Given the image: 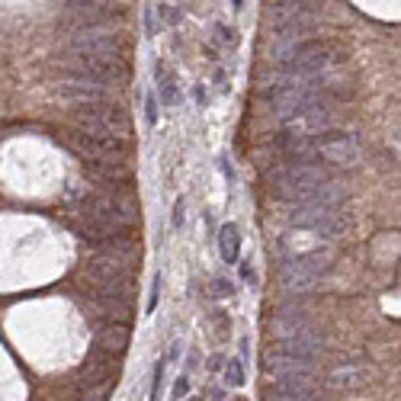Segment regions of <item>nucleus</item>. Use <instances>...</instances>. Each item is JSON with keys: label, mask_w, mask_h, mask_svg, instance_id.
I'll list each match as a JSON object with an SVG mask.
<instances>
[{"label": "nucleus", "mask_w": 401, "mask_h": 401, "mask_svg": "<svg viewBox=\"0 0 401 401\" xmlns=\"http://www.w3.org/2000/svg\"><path fill=\"white\" fill-rule=\"evenodd\" d=\"M74 125L77 132L90 138H122L129 132V119L119 106L113 103H90V106H77L74 109Z\"/></svg>", "instance_id": "f257e3e1"}, {"label": "nucleus", "mask_w": 401, "mask_h": 401, "mask_svg": "<svg viewBox=\"0 0 401 401\" xmlns=\"http://www.w3.org/2000/svg\"><path fill=\"white\" fill-rule=\"evenodd\" d=\"M331 270V250L327 247H314V250H305L299 254V257H292L286 266H283V289L286 292H311L314 286L321 283V276Z\"/></svg>", "instance_id": "f03ea898"}, {"label": "nucleus", "mask_w": 401, "mask_h": 401, "mask_svg": "<svg viewBox=\"0 0 401 401\" xmlns=\"http://www.w3.org/2000/svg\"><path fill=\"white\" fill-rule=\"evenodd\" d=\"M289 225L299 231H311L321 238H334L347 228V218L337 205H292L289 209Z\"/></svg>", "instance_id": "7ed1b4c3"}, {"label": "nucleus", "mask_w": 401, "mask_h": 401, "mask_svg": "<svg viewBox=\"0 0 401 401\" xmlns=\"http://www.w3.org/2000/svg\"><path fill=\"white\" fill-rule=\"evenodd\" d=\"M263 372L276 375V379H299V375H311L314 363L311 360H299L292 353H283L279 347L266 350L263 353Z\"/></svg>", "instance_id": "20e7f679"}, {"label": "nucleus", "mask_w": 401, "mask_h": 401, "mask_svg": "<svg viewBox=\"0 0 401 401\" xmlns=\"http://www.w3.org/2000/svg\"><path fill=\"white\" fill-rule=\"evenodd\" d=\"M318 398L311 375H299V379H276L263 392V401H311Z\"/></svg>", "instance_id": "39448f33"}, {"label": "nucleus", "mask_w": 401, "mask_h": 401, "mask_svg": "<svg viewBox=\"0 0 401 401\" xmlns=\"http://www.w3.org/2000/svg\"><path fill=\"white\" fill-rule=\"evenodd\" d=\"M283 353H292V356H299V360H318L324 350H327V340H324V334H318V331H302V334H296V337H286V340H279L276 344Z\"/></svg>", "instance_id": "423d86ee"}, {"label": "nucleus", "mask_w": 401, "mask_h": 401, "mask_svg": "<svg viewBox=\"0 0 401 401\" xmlns=\"http://www.w3.org/2000/svg\"><path fill=\"white\" fill-rule=\"evenodd\" d=\"M311 311L302 308V305H283L276 314H273V334L276 337H296L302 331H311Z\"/></svg>", "instance_id": "0eeeda50"}, {"label": "nucleus", "mask_w": 401, "mask_h": 401, "mask_svg": "<svg viewBox=\"0 0 401 401\" xmlns=\"http://www.w3.org/2000/svg\"><path fill=\"white\" fill-rule=\"evenodd\" d=\"M372 379V372L366 366H337L331 369V375H327V385L337 388V392H360V388H366Z\"/></svg>", "instance_id": "6e6552de"}, {"label": "nucleus", "mask_w": 401, "mask_h": 401, "mask_svg": "<svg viewBox=\"0 0 401 401\" xmlns=\"http://www.w3.org/2000/svg\"><path fill=\"white\" fill-rule=\"evenodd\" d=\"M61 100H74L77 106H90V103H109V90L103 87H93V83H80V80H68V83H58L55 90Z\"/></svg>", "instance_id": "1a4fd4ad"}, {"label": "nucleus", "mask_w": 401, "mask_h": 401, "mask_svg": "<svg viewBox=\"0 0 401 401\" xmlns=\"http://www.w3.org/2000/svg\"><path fill=\"white\" fill-rule=\"evenodd\" d=\"M129 347V324H113L106 321L96 327V350H103V353H122Z\"/></svg>", "instance_id": "9d476101"}, {"label": "nucleus", "mask_w": 401, "mask_h": 401, "mask_svg": "<svg viewBox=\"0 0 401 401\" xmlns=\"http://www.w3.org/2000/svg\"><path fill=\"white\" fill-rule=\"evenodd\" d=\"M113 375H116V360L109 356V353H103V350H93V356L87 360L80 379L87 382V385H103V382L113 379Z\"/></svg>", "instance_id": "9b49d317"}, {"label": "nucleus", "mask_w": 401, "mask_h": 401, "mask_svg": "<svg viewBox=\"0 0 401 401\" xmlns=\"http://www.w3.org/2000/svg\"><path fill=\"white\" fill-rule=\"evenodd\" d=\"M93 305H96V311H100L106 321H113V324H129V314H132L129 299H116V296H96V299H93Z\"/></svg>", "instance_id": "f8f14e48"}, {"label": "nucleus", "mask_w": 401, "mask_h": 401, "mask_svg": "<svg viewBox=\"0 0 401 401\" xmlns=\"http://www.w3.org/2000/svg\"><path fill=\"white\" fill-rule=\"evenodd\" d=\"M218 250H222V260L225 263H238V254H241V231H238V225H222L218 228Z\"/></svg>", "instance_id": "ddd939ff"}, {"label": "nucleus", "mask_w": 401, "mask_h": 401, "mask_svg": "<svg viewBox=\"0 0 401 401\" xmlns=\"http://www.w3.org/2000/svg\"><path fill=\"white\" fill-rule=\"evenodd\" d=\"M318 4H270V13L276 23H286V19H308L314 13Z\"/></svg>", "instance_id": "4468645a"}, {"label": "nucleus", "mask_w": 401, "mask_h": 401, "mask_svg": "<svg viewBox=\"0 0 401 401\" xmlns=\"http://www.w3.org/2000/svg\"><path fill=\"white\" fill-rule=\"evenodd\" d=\"M308 26L311 23L308 19H286V23H276V29H279V39H286V42H299L302 35L308 32Z\"/></svg>", "instance_id": "2eb2a0df"}, {"label": "nucleus", "mask_w": 401, "mask_h": 401, "mask_svg": "<svg viewBox=\"0 0 401 401\" xmlns=\"http://www.w3.org/2000/svg\"><path fill=\"white\" fill-rule=\"evenodd\" d=\"M157 74H164V71H157ZM157 100H161V103L170 109V106H180V103H183V93L177 90V83L170 80V77H167V80L161 77V87H157Z\"/></svg>", "instance_id": "dca6fc26"}, {"label": "nucleus", "mask_w": 401, "mask_h": 401, "mask_svg": "<svg viewBox=\"0 0 401 401\" xmlns=\"http://www.w3.org/2000/svg\"><path fill=\"white\" fill-rule=\"evenodd\" d=\"M222 372H225V382L235 385V388H241V385L247 382V369H244V363H241V360H225Z\"/></svg>", "instance_id": "f3484780"}, {"label": "nucleus", "mask_w": 401, "mask_h": 401, "mask_svg": "<svg viewBox=\"0 0 401 401\" xmlns=\"http://www.w3.org/2000/svg\"><path fill=\"white\" fill-rule=\"evenodd\" d=\"M154 13L161 16V23H180L183 7H180V4H154Z\"/></svg>", "instance_id": "a211bd4d"}, {"label": "nucleus", "mask_w": 401, "mask_h": 401, "mask_svg": "<svg viewBox=\"0 0 401 401\" xmlns=\"http://www.w3.org/2000/svg\"><path fill=\"white\" fill-rule=\"evenodd\" d=\"M212 296L215 299H231L235 296V283H231V279H225V276H215L212 279Z\"/></svg>", "instance_id": "6ab92c4d"}, {"label": "nucleus", "mask_w": 401, "mask_h": 401, "mask_svg": "<svg viewBox=\"0 0 401 401\" xmlns=\"http://www.w3.org/2000/svg\"><path fill=\"white\" fill-rule=\"evenodd\" d=\"M106 392H109V382H103V385H90L87 392H80V401H106Z\"/></svg>", "instance_id": "aec40b11"}, {"label": "nucleus", "mask_w": 401, "mask_h": 401, "mask_svg": "<svg viewBox=\"0 0 401 401\" xmlns=\"http://www.w3.org/2000/svg\"><path fill=\"white\" fill-rule=\"evenodd\" d=\"M215 39L222 42V45H235L238 42V32L231 26H225V23H218V26H215Z\"/></svg>", "instance_id": "412c9836"}, {"label": "nucleus", "mask_w": 401, "mask_h": 401, "mask_svg": "<svg viewBox=\"0 0 401 401\" xmlns=\"http://www.w3.org/2000/svg\"><path fill=\"white\" fill-rule=\"evenodd\" d=\"M144 125L148 129L157 125V100L154 96H144Z\"/></svg>", "instance_id": "4be33fe9"}, {"label": "nucleus", "mask_w": 401, "mask_h": 401, "mask_svg": "<svg viewBox=\"0 0 401 401\" xmlns=\"http://www.w3.org/2000/svg\"><path fill=\"white\" fill-rule=\"evenodd\" d=\"M167 369V360L157 363V369H154V382H151V401H161V375Z\"/></svg>", "instance_id": "5701e85b"}, {"label": "nucleus", "mask_w": 401, "mask_h": 401, "mask_svg": "<svg viewBox=\"0 0 401 401\" xmlns=\"http://www.w3.org/2000/svg\"><path fill=\"white\" fill-rule=\"evenodd\" d=\"M161 286H164V279H161V273H157L154 276V283H151V296H148V308H144V311H154L157 308V299H161Z\"/></svg>", "instance_id": "b1692460"}, {"label": "nucleus", "mask_w": 401, "mask_h": 401, "mask_svg": "<svg viewBox=\"0 0 401 401\" xmlns=\"http://www.w3.org/2000/svg\"><path fill=\"white\" fill-rule=\"evenodd\" d=\"M215 324H218V340H228V337H231V321H228L225 311H215Z\"/></svg>", "instance_id": "393cba45"}, {"label": "nucleus", "mask_w": 401, "mask_h": 401, "mask_svg": "<svg viewBox=\"0 0 401 401\" xmlns=\"http://www.w3.org/2000/svg\"><path fill=\"white\" fill-rule=\"evenodd\" d=\"M189 395V375H180L174 382V398H186Z\"/></svg>", "instance_id": "a878e982"}, {"label": "nucleus", "mask_w": 401, "mask_h": 401, "mask_svg": "<svg viewBox=\"0 0 401 401\" xmlns=\"http://www.w3.org/2000/svg\"><path fill=\"white\" fill-rule=\"evenodd\" d=\"M183 212H186V199H177V205H174V228H183Z\"/></svg>", "instance_id": "bb28decb"}, {"label": "nucleus", "mask_w": 401, "mask_h": 401, "mask_svg": "<svg viewBox=\"0 0 401 401\" xmlns=\"http://www.w3.org/2000/svg\"><path fill=\"white\" fill-rule=\"evenodd\" d=\"M218 164H222V174L228 177V183L235 186V167H231V161H228V154H222V161H218Z\"/></svg>", "instance_id": "cd10ccee"}, {"label": "nucleus", "mask_w": 401, "mask_h": 401, "mask_svg": "<svg viewBox=\"0 0 401 401\" xmlns=\"http://www.w3.org/2000/svg\"><path fill=\"white\" fill-rule=\"evenodd\" d=\"M144 29H148V35H154L157 32V26H154V4L144 10Z\"/></svg>", "instance_id": "c85d7f7f"}, {"label": "nucleus", "mask_w": 401, "mask_h": 401, "mask_svg": "<svg viewBox=\"0 0 401 401\" xmlns=\"http://www.w3.org/2000/svg\"><path fill=\"white\" fill-rule=\"evenodd\" d=\"M222 366H225V356L215 353V356H209V366H205V369H209V372H222Z\"/></svg>", "instance_id": "c756f323"}, {"label": "nucleus", "mask_w": 401, "mask_h": 401, "mask_svg": "<svg viewBox=\"0 0 401 401\" xmlns=\"http://www.w3.org/2000/svg\"><path fill=\"white\" fill-rule=\"evenodd\" d=\"M241 276H244V283H257V273L250 270V263H241Z\"/></svg>", "instance_id": "7c9ffc66"}, {"label": "nucleus", "mask_w": 401, "mask_h": 401, "mask_svg": "<svg viewBox=\"0 0 401 401\" xmlns=\"http://www.w3.org/2000/svg\"><path fill=\"white\" fill-rule=\"evenodd\" d=\"M212 80L218 83V90H222V93L228 90V80H225V71H215V74H212Z\"/></svg>", "instance_id": "2f4dec72"}, {"label": "nucleus", "mask_w": 401, "mask_h": 401, "mask_svg": "<svg viewBox=\"0 0 401 401\" xmlns=\"http://www.w3.org/2000/svg\"><path fill=\"white\" fill-rule=\"evenodd\" d=\"M193 96H196V103H199V106H205V90H202V87L193 90Z\"/></svg>", "instance_id": "473e14b6"}, {"label": "nucleus", "mask_w": 401, "mask_h": 401, "mask_svg": "<svg viewBox=\"0 0 401 401\" xmlns=\"http://www.w3.org/2000/svg\"><path fill=\"white\" fill-rule=\"evenodd\" d=\"M209 398H212V401H222V398H225V392H222V388H212Z\"/></svg>", "instance_id": "72a5a7b5"}, {"label": "nucleus", "mask_w": 401, "mask_h": 401, "mask_svg": "<svg viewBox=\"0 0 401 401\" xmlns=\"http://www.w3.org/2000/svg\"><path fill=\"white\" fill-rule=\"evenodd\" d=\"M238 401H244V398H238Z\"/></svg>", "instance_id": "f704fd0d"}]
</instances>
